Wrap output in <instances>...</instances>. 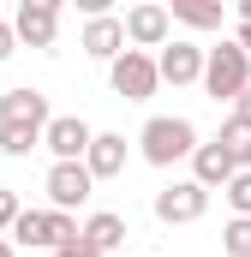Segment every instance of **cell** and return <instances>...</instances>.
<instances>
[{
	"label": "cell",
	"mask_w": 251,
	"mask_h": 257,
	"mask_svg": "<svg viewBox=\"0 0 251 257\" xmlns=\"http://www.w3.org/2000/svg\"><path fill=\"white\" fill-rule=\"evenodd\" d=\"M197 126H191L186 114H156V120H144L138 132V150H144V162L150 168H174V162H191L197 156Z\"/></svg>",
	"instance_id": "obj_1"
},
{
	"label": "cell",
	"mask_w": 251,
	"mask_h": 257,
	"mask_svg": "<svg viewBox=\"0 0 251 257\" xmlns=\"http://www.w3.org/2000/svg\"><path fill=\"white\" fill-rule=\"evenodd\" d=\"M245 90H251V54L227 36V42H215L209 60H203V96H215V102H239Z\"/></svg>",
	"instance_id": "obj_2"
},
{
	"label": "cell",
	"mask_w": 251,
	"mask_h": 257,
	"mask_svg": "<svg viewBox=\"0 0 251 257\" xmlns=\"http://www.w3.org/2000/svg\"><path fill=\"white\" fill-rule=\"evenodd\" d=\"M108 84H114V96H120V102H150V96L162 90V66H156V54L126 48L120 60L108 66Z\"/></svg>",
	"instance_id": "obj_3"
},
{
	"label": "cell",
	"mask_w": 251,
	"mask_h": 257,
	"mask_svg": "<svg viewBox=\"0 0 251 257\" xmlns=\"http://www.w3.org/2000/svg\"><path fill=\"white\" fill-rule=\"evenodd\" d=\"M42 192H48V209H84L90 192H96V174L84 168V162H54L48 168V180H42Z\"/></svg>",
	"instance_id": "obj_4"
},
{
	"label": "cell",
	"mask_w": 251,
	"mask_h": 257,
	"mask_svg": "<svg viewBox=\"0 0 251 257\" xmlns=\"http://www.w3.org/2000/svg\"><path fill=\"white\" fill-rule=\"evenodd\" d=\"M203 215H209V192L197 180H174V186L156 192V221H168V227H191Z\"/></svg>",
	"instance_id": "obj_5"
},
{
	"label": "cell",
	"mask_w": 251,
	"mask_h": 257,
	"mask_svg": "<svg viewBox=\"0 0 251 257\" xmlns=\"http://www.w3.org/2000/svg\"><path fill=\"white\" fill-rule=\"evenodd\" d=\"M12 30H18V42H30V48H54V36H60V0H18V12H12Z\"/></svg>",
	"instance_id": "obj_6"
},
{
	"label": "cell",
	"mask_w": 251,
	"mask_h": 257,
	"mask_svg": "<svg viewBox=\"0 0 251 257\" xmlns=\"http://www.w3.org/2000/svg\"><path fill=\"white\" fill-rule=\"evenodd\" d=\"M168 36H174V12H168V6L144 0V6H132V12H126V42H132L138 54L168 48Z\"/></svg>",
	"instance_id": "obj_7"
},
{
	"label": "cell",
	"mask_w": 251,
	"mask_h": 257,
	"mask_svg": "<svg viewBox=\"0 0 251 257\" xmlns=\"http://www.w3.org/2000/svg\"><path fill=\"white\" fill-rule=\"evenodd\" d=\"M90 144H96V126L78 120V114H54V120H48V138H42V150H48L54 162H84Z\"/></svg>",
	"instance_id": "obj_8"
},
{
	"label": "cell",
	"mask_w": 251,
	"mask_h": 257,
	"mask_svg": "<svg viewBox=\"0 0 251 257\" xmlns=\"http://www.w3.org/2000/svg\"><path fill=\"white\" fill-rule=\"evenodd\" d=\"M78 48H84L90 60L114 66L126 48H132V42H126V18H114V12H102V18H84V36H78Z\"/></svg>",
	"instance_id": "obj_9"
},
{
	"label": "cell",
	"mask_w": 251,
	"mask_h": 257,
	"mask_svg": "<svg viewBox=\"0 0 251 257\" xmlns=\"http://www.w3.org/2000/svg\"><path fill=\"white\" fill-rule=\"evenodd\" d=\"M48 96L42 90H30V84H12L6 96H0V126H36V132H48Z\"/></svg>",
	"instance_id": "obj_10"
},
{
	"label": "cell",
	"mask_w": 251,
	"mask_h": 257,
	"mask_svg": "<svg viewBox=\"0 0 251 257\" xmlns=\"http://www.w3.org/2000/svg\"><path fill=\"white\" fill-rule=\"evenodd\" d=\"M203 60H209V48H197V42H168L156 66H162V84H174V90H186V84H203Z\"/></svg>",
	"instance_id": "obj_11"
},
{
	"label": "cell",
	"mask_w": 251,
	"mask_h": 257,
	"mask_svg": "<svg viewBox=\"0 0 251 257\" xmlns=\"http://www.w3.org/2000/svg\"><path fill=\"white\" fill-rule=\"evenodd\" d=\"M233 174H239V162L221 150V138H215V144H197V156H191V180H197L203 192H227Z\"/></svg>",
	"instance_id": "obj_12"
},
{
	"label": "cell",
	"mask_w": 251,
	"mask_h": 257,
	"mask_svg": "<svg viewBox=\"0 0 251 257\" xmlns=\"http://www.w3.org/2000/svg\"><path fill=\"white\" fill-rule=\"evenodd\" d=\"M84 168H90L96 180H120V174H126V138H120V132H96Z\"/></svg>",
	"instance_id": "obj_13"
},
{
	"label": "cell",
	"mask_w": 251,
	"mask_h": 257,
	"mask_svg": "<svg viewBox=\"0 0 251 257\" xmlns=\"http://www.w3.org/2000/svg\"><path fill=\"white\" fill-rule=\"evenodd\" d=\"M84 245H96V251H120L126 245V215H114V209H96V215H84Z\"/></svg>",
	"instance_id": "obj_14"
},
{
	"label": "cell",
	"mask_w": 251,
	"mask_h": 257,
	"mask_svg": "<svg viewBox=\"0 0 251 257\" xmlns=\"http://www.w3.org/2000/svg\"><path fill=\"white\" fill-rule=\"evenodd\" d=\"M12 245H54V209H24L12 227Z\"/></svg>",
	"instance_id": "obj_15"
},
{
	"label": "cell",
	"mask_w": 251,
	"mask_h": 257,
	"mask_svg": "<svg viewBox=\"0 0 251 257\" xmlns=\"http://www.w3.org/2000/svg\"><path fill=\"white\" fill-rule=\"evenodd\" d=\"M215 138H221V150H227V156H233L239 168H251V120H239V114H227Z\"/></svg>",
	"instance_id": "obj_16"
},
{
	"label": "cell",
	"mask_w": 251,
	"mask_h": 257,
	"mask_svg": "<svg viewBox=\"0 0 251 257\" xmlns=\"http://www.w3.org/2000/svg\"><path fill=\"white\" fill-rule=\"evenodd\" d=\"M168 12H174V24H186V30H221V6H203V0H174Z\"/></svg>",
	"instance_id": "obj_17"
},
{
	"label": "cell",
	"mask_w": 251,
	"mask_h": 257,
	"mask_svg": "<svg viewBox=\"0 0 251 257\" xmlns=\"http://www.w3.org/2000/svg\"><path fill=\"white\" fill-rule=\"evenodd\" d=\"M42 138L48 132L36 126H0V156H30V150H42Z\"/></svg>",
	"instance_id": "obj_18"
},
{
	"label": "cell",
	"mask_w": 251,
	"mask_h": 257,
	"mask_svg": "<svg viewBox=\"0 0 251 257\" xmlns=\"http://www.w3.org/2000/svg\"><path fill=\"white\" fill-rule=\"evenodd\" d=\"M221 251L227 257H251V215H233L221 227Z\"/></svg>",
	"instance_id": "obj_19"
},
{
	"label": "cell",
	"mask_w": 251,
	"mask_h": 257,
	"mask_svg": "<svg viewBox=\"0 0 251 257\" xmlns=\"http://www.w3.org/2000/svg\"><path fill=\"white\" fill-rule=\"evenodd\" d=\"M227 209H233V215H251V168H239V174H233V180H227Z\"/></svg>",
	"instance_id": "obj_20"
},
{
	"label": "cell",
	"mask_w": 251,
	"mask_h": 257,
	"mask_svg": "<svg viewBox=\"0 0 251 257\" xmlns=\"http://www.w3.org/2000/svg\"><path fill=\"white\" fill-rule=\"evenodd\" d=\"M18 215H24V203H18V192H6V186H0V239H12Z\"/></svg>",
	"instance_id": "obj_21"
},
{
	"label": "cell",
	"mask_w": 251,
	"mask_h": 257,
	"mask_svg": "<svg viewBox=\"0 0 251 257\" xmlns=\"http://www.w3.org/2000/svg\"><path fill=\"white\" fill-rule=\"evenodd\" d=\"M12 54H18V30H12V24H6V18H0V66L12 60Z\"/></svg>",
	"instance_id": "obj_22"
},
{
	"label": "cell",
	"mask_w": 251,
	"mask_h": 257,
	"mask_svg": "<svg viewBox=\"0 0 251 257\" xmlns=\"http://www.w3.org/2000/svg\"><path fill=\"white\" fill-rule=\"evenodd\" d=\"M54 257H102V251H96V245H84V239H78V245H60V251H54Z\"/></svg>",
	"instance_id": "obj_23"
},
{
	"label": "cell",
	"mask_w": 251,
	"mask_h": 257,
	"mask_svg": "<svg viewBox=\"0 0 251 257\" xmlns=\"http://www.w3.org/2000/svg\"><path fill=\"white\" fill-rule=\"evenodd\" d=\"M233 42H239V48L251 54V24H239V30H233Z\"/></svg>",
	"instance_id": "obj_24"
},
{
	"label": "cell",
	"mask_w": 251,
	"mask_h": 257,
	"mask_svg": "<svg viewBox=\"0 0 251 257\" xmlns=\"http://www.w3.org/2000/svg\"><path fill=\"white\" fill-rule=\"evenodd\" d=\"M233 114H239V120H251V90L239 96V102H233Z\"/></svg>",
	"instance_id": "obj_25"
},
{
	"label": "cell",
	"mask_w": 251,
	"mask_h": 257,
	"mask_svg": "<svg viewBox=\"0 0 251 257\" xmlns=\"http://www.w3.org/2000/svg\"><path fill=\"white\" fill-rule=\"evenodd\" d=\"M0 257H18V245H12V239H0Z\"/></svg>",
	"instance_id": "obj_26"
}]
</instances>
